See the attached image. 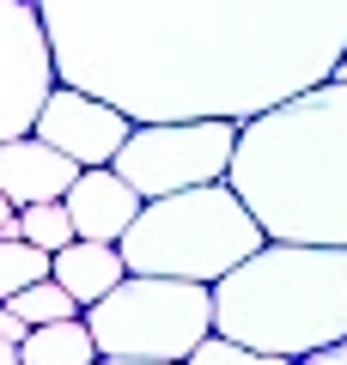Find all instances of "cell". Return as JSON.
I'll return each instance as SVG.
<instances>
[{
  "label": "cell",
  "instance_id": "6da1fadb",
  "mask_svg": "<svg viewBox=\"0 0 347 365\" xmlns=\"http://www.w3.org/2000/svg\"><path fill=\"white\" fill-rule=\"evenodd\" d=\"M55 79L129 122H250L341 73L347 0H37Z\"/></svg>",
  "mask_w": 347,
  "mask_h": 365
},
{
  "label": "cell",
  "instance_id": "7a4b0ae2",
  "mask_svg": "<svg viewBox=\"0 0 347 365\" xmlns=\"http://www.w3.org/2000/svg\"><path fill=\"white\" fill-rule=\"evenodd\" d=\"M226 182L262 237L347 250V73L238 122Z\"/></svg>",
  "mask_w": 347,
  "mask_h": 365
},
{
  "label": "cell",
  "instance_id": "3957f363",
  "mask_svg": "<svg viewBox=\"0 0 347 365\" xmlns=\"http://www.w3.org/2000/svg\"><path fill=\"white\" fill-rule=\"evenodd\" d=\"M213 335L274 359H305L347 335V250L262 237L213 280Z\"/></svg>",
  "mask_w": 347,
  "mask_h": 365
},
{
  "label": "cell",
  "instance_id": "277c9868",
  "mask_svg": "<svg viewBox=\"0 0 347 365\" xmlns=\"http://www.w3.org/2000/svg\"><path fill=\"white\" fill-rule=\"evenodd\" d=\"M256 244H262V225L231 195L226 177L141 201L129 232L116 237L129 274H171V280H195V287H213L219 274L238 268Z\"/></svg>",
  "mask_w": 347,
  "mask_h": 365
},
{
  "label": "cell",
  "instance_id": "5b68a950",
  "mask_svg": "<svg viewBox=\"0 0 347 365\" xmlns=\"http://www.w3.org/2000/svg\"><path fill=\"white\" fill-rule=\"evenodd\" d=\"M91 347L110 359H189L213 335V292L171 274H122L98 304H86Z\"/></svg>",
  "mask_w": 347,
  "mask_h": 365
},
{
  "label": "cell",
  "instance_id": "8992f818",
  "mask_svg": "<svg viewBox=\"0 0 347 365\" xmlns=\"http://www.w3.org/2000/svg\"><path fill=\"white\" fill-rule=\"evenodd\" d=\"M238 146V122L219 116H195V122H134L129 140L116 146L110 170L129 182L141 201L153 195H177L195 182H219Z\"/></svg>",
  "mask_w": 347,
  "mask_h": 365
},
{
  "label": "cell",
  "instance_id": "52a82bcc",
  "mask_svg": "<svg viewBox=\"0 0 347 365\" xmlns=\"http://www.w3.org/2000/svg\"><path fill=\"white\" fill-rule=\"evenodd\" d=\"M49 86H55V55H49V31L37 19V0H0V140L31 134Z\"/></svg>",
  "mask_w": 347,
  "mask_h": 365
},
{
  "label": "cell",
  "instance_id": "ba28073f",
  "mask_svg": "<svg viewBox=\"0 0 347 365\" xmlns=\"http://www.w3.org/2000/svg\"><path fill=\"white\" fill-rule=\"evenodd\" d=\"M129 128H134V122L122 116L116 104H104V98H91V91L67 86V79H55V86H49L37 122H31V134H37V140H49L55 153H67L79 170L110 165L116 146L129 140Z\"/></svg>",
  "mask_w": 347,
  "mask_h": 365
},
{
  "label": "cell",
  "instance_id": "9c48e42d",
  "mask_svg": "<svg viewBox=\"0 0 347 365\" xmlns=\"http://www.w3.org/2000/svg\"><path fill=\"white\" fill-rule=\"evenodd\" d=\"M61 207H67V220H74V237L116 244V237L129 232V220L141 213V195H134L110 165H91V170H79V177L67 182Z\"/></svg>",
  "mask_w": 347,
  "mask_h": 365
},
{
  "label": "cell",
  "instance_id": "30bf717a",
  "mask_svg": "<svg viewBox=\"0 0 347 365\" xmlns=\"http://www.w3.org/2000/svg\"><path fill=\"white\" fill-rule=\"evenodd\" d=\"M79 177V165L67 153H55L37 134H19V140H0V195L13 207H31V201H61L67 182Z\"/></svg>",
  "mask_w": 347,
  "mask_h": 365
},
{
  "label": "cell",
  "instance_id": "8fae6325",
  "mask_svg": "<svg viewBox=\"0 0 347 365\" xmlns=\"http://www.w3.org/2000/svg\"><path fill=\"white\" fill-rule=\"evenodd\" d=\"M122 274H129V268H122V250H116V244H91V237H74V244H61L49 256V280L79 304V311L98 304Z\"/></svg>",
  "mask_w": 347,
  "mask_h": 365
},
{
  "label": "cell",
  "instance_id": "7c38bea8",
  "mask_svg": "<svg viewBox=\"0 0 347 365\" xmlns=\"http://www.w3.org/2000/svg\"><path fill=\"white\" fill-rule=\"evenodd\" d=\"M98 347H91L86 317H61V323H37L25 341H19V365H91Z\"/></svg>",
  "mask_w": 347,
  "mask_h": 365
},
{
  "label": "cell",
  "instance_id": "4fadbf2b",
  "mask_svg": "<svg viewBox=\"0 0 347 365\" xmlns=\"http://www.w3.org/2000/svg\"><path fill=\"white\" fill-rule=\"evenodd\" d=\"M13 232L25 237V244H37V250H61V244H74V220H67V207L61 201H31V207H13Z\"/></svg>",
  "mask_w": 347,
  "mask_h": 365
},
{
  "label": "cell",
  "instance_id": "5bb4252c",
  "mask_svg": "<svg viewBox=\"0 0 347 365\" xmlns=\"http://www.w3.org/2000/svg\"><path fill=\"white\" fill-rule=\"evenodd\" d=\"M43 274H49V250L25 244L19 232L0 237V304L13 299V292H25L31 280H43Z\"/></svg>",
  "mask_w": 347,
  "mask_h": 365
},
{
  "label": "cell",
  "instance_id": "9a60e30c",
  "mask_svg": "<svg viewBox=\"0 0 347 365\" xmlns=\"http://www.w3.org/2000/svg\"><path fill=\"white\" fill-rule=\"evenodd\" d=\"M6 311H13V317H25V323L37 329V323H61V317H79V304L67 299L61 287H55L49 274H43V280H31L25 292H13V299H6Z\"/></svg>",
  "mask_w": 347,
  "mask_h": 365
},
{
  "label": "cell",
  "instance_id": "2e32d148",
  "mask_svg": "<svg viewBox=\"0 0 347 365\" xmlns=\"http://www.w3.org/2000/svg\"><path fill=\"white\" fill-rule=\"evenodd\" d=\"M183 365H293V359H274V353H256V347H244V341L207 335V341H195V353Z\"/></svg>",
  "mask_w": 347,
  "mask_h": 365
},
{
  "label": "cell",
  "instance_id": "e0dca14e",
  "mask_svg": "<svg viewBox=\"0 0 347 365\" xmlns=\"http://www.w3.org/2000/svg\"><path fill=\"white\" fill-rule=\"evenodd\" d=\"M293 365H347V335L329 341V347H317V353H305V359H293Z\"/></svg>",
  "mask_w": 347,
  "mask_h": 365
},
{
  "label": "cell",
  "instance_id": "ac0fdd59",
  "mask_svg": "<svg viewBox=\"0 0 347 365\" xmlns=\"http://www.w3.org/2000/svg\"><path fill=\"white\" fill-rule=\"evenodd\" d=\"M25 335H31V323H25V317H13L6 304H0V341H13V347H19Z\"/></svg>",
  "mask_w": 347,
  "mask_h": 365
},
{
  "label": "cell",
  "instance_id": "d6986e66",
  "mask_svg": "<svg viewBox=\"0 0 347 365\" xmlns=\"http://www.w3.org/2000/svg\"><path fill=\"white\" fill-rule=\"evenodd\" d=\"M91 365H177V359H110V353H98Z\"/></svg>",
  "mask_w": 347,
  "mask_h": 365
},
{
  "label": "cell",
  "instance_id": "ffe728a7",
  "mask_svg": "<svg viewBox=\"0 0 347 365\" xmlns=\"http://www.w3.org/2000/svg\"><path fill=\"white\" fill-rule=\"evenodd\" d=\"M6 232H13V201L0 195V237H6Z\"/></svg>",
  "mask_w": 347,
  "mask_h": 365
},
{
  "label": "cell",
  "instance_id": "44dd1931",
  "mask_svg": "<svg viewBox=\"0 0 347 365\" xmlns=\"http://www.w3.org/2000/svg\"><path fill=\"white\" fill-rule=\"evenodd\" d=\"M0 365H19V347H13V341H0Z\"/></svg>",
  "mask_w": 347,
  "mask_h": 365
},
{
  "label": "cell",
  "instance_id": "7402d4cb",
  "mask_svg": "<svg viewBox=\"0 0 347 365\" xmlns=\"http://www.w3.org/2000/svg\"><path fill=\"white\" fill-rule=\"evenodd\" d=\"M341 73H347V55H341Z\"/></svg>",
  "mask_w": 347,
  "mask_h": 365
}]
</instances>
